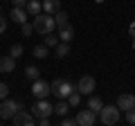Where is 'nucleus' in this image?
I'll list each match as a JSON object with an SVG mask.
<instances>
[{"instance_id": "obj_1", "label": "nucleus", "mask_w": 135, "mask_h": 126, "mask_svg": "<svg viewBox=\"0 0 135 126\" xmlns=\"http://www.w3.org/2000/svg\"><path fill=\"white\" fill-rule=\"evenodd\" d=\"M34 29L38 32V34H52L54 27H56V18H54L52 14H38V16H34Z\"/></svg>"}, {"instance_id": "obj_2", "label": "nucleus", "mask_w": 135, "mask_h": 126, "mask_svg": "<svg viewBox=\"0 0 135 126\" xmlns=\"http://www.w3.org/2000/svg\"><path fill=\"white\" fill-rule=\"evenodd\" d=\"M20 108H23V104H20V101L7 97V99H2V101H0V117H2V119H11V117H14Z\"/></svg>"}, {"instance_id": "obj_3", "label": "nucleus", "mask_w": 135, "mask_h": 126, "mask_svg": "<svg viewBox=\"0 0 135 126\" xmlns=\"http://www.w3.org/2000/svg\"><path fill=\"white\" fill-rule=\"evenodd\" d=\"M99 119H101V124H106V126H115L119 122V108L117 106H104L99 110Z\"/></svg>"}, {"instance_id": "obj_4", "label": "nucleus", "mask_w": 135, "mask_h": 126, "mask_svg": "<svg viewBox=\"0 0 135 126\" xmlns=\"http://www.w3.org/2000/svg\"><path fill=\"white\" fill-rule=\"evenodd\" d=\"M54 113V106L47 101V99H38V101L32 106V115L38 119V117H50Z\"/></svg>"}, {"instance_id": "obj_5", "label": "nucleus", "mask_w": 135, "mask_h": 126, "mask_svg": "<svg viewBox=\"0 0 135 126\" xmlns=\"http://www.w3.org/2000/svg\"><path fill=\"white\" fill-rule=\"evenodd\" d=\"M32 95H34L36 99H47L50 95H52V88H50L47 81L36 79V81H34V86H32Z\"/></svg>"}, {"instance_id": "obj_6", "label": "nucleus", "mask_w": 135, "mask_h": 126, "mask_svg": "<svg viewBox=\"0 0 135 126\" xmlns=\"http://www.w3.org/2000/svg\"><path fill=\"white\" fill-rule=\"evenodd\" d=\"M95 77H90V74H83L81 79L77 81V90L81 92V95H92L95 92Z\"/></svg>"}, {"instance_id": "obj_7", "label": "nucleus", "mask_w": 135, "mask_h": 126, "mask_svg": "<svg viewBox=\"0 0 135 126\" xmlns=\"http://www.w3.org/2000/svg\"><path fill=\"white\" fill-rule=\"evenodd\" d=\"M11 122H14V124H18V126H32V124H36V117H34L32 113H27V110H23V108H20V110L11 117Z\"/></svg>"}, {"instance_id": "obj_8", "label": "nucleus", "mask_w": 135, "mask_h": 126, "mask_svg": "<svg viewBox=\"0 0 135 126\" xmlns=\"http://www.w3.org/2000/svg\"><path fill=\"white\" fill-rule=\"evenodd\" d=\"M74 90H77V88H74V83L70 81V79H61V83H59V92L54 95V97H56V99H68Z\"/></svg>"}, {"instance_id": "obj_9", "label": "nucleus", "mask_w": 135, "mask_h": 126, "mask_svg": "<svg viewBox=\"0 0 135 126\" xmlns=\"http://www.w3.org/2000/svg\"><path fill=\"white\" fill-rule=\"evenodd\" d=\"M117 108L119 110H131V108H135V95H131V92H122L119 97H117Z\"/></svg>"}, {"instance_id": "obj_10", "label": "nucleus", "mask_w": 135, "mask_h": 126, "mask_svg": "<svg viewBox=\"0 0 135 126\" xmlns=\"http://www.w3.org/2000/svg\"><path fill=\"white\" fill-rule=\"evenodd\" d=\"M95 115L97 113L90 110V108H88V110H79L77 113V124L79 126H92L95 124Z\"/></svg>"}, {"instance_id": "obj_11", "label": "nucleus", "mask_w": 135, "mask_h": 126, "mask_svg": "<svg viewBox=\"0 0 135 126\" xmlns=\"http://www.w3.org/2000/svg\"><path fill=\"white\" fill-rule=\"evenodd\" d=\"M14 68H16V59L11 54L0 56V72H14Z\"/></svg>"}, {"instance_id": "obj_12", "label": "nucleus", "mask_w": 135, "mask_h": 126, "mask_svg": "<svg viewBox=\"0 0 135 126\" xmlns=\"http://www.w3.org/2000/svg\"><path fill=\"white\" fill-rule=\"evenodd\" d=\"M11 20H16V23H18V25H23V23H27V9H23V7H16L14 5V9H11Z\"/></svg>"}, {"instance_id": "obj_13", "label": "nucleus", "mask_w": 135, "mask_h": 126, "mask_svg": "<svg viewBox=\"0 0 135 126\" xmlns=\"http://www.w3.org/2000/svg\"><path fill=\"white\" fill-rule=\"evenodd\" d=\"M43 11L45 14H56V11H61V0H43Z\"/></svg>"}, {"instance_id": "obj_14", "label": "nucleus", "mask_w": 135, "mask_h": 126, "mask_svg": "<svg viewBox=\"0 0 135 126\" xmlns=\"http://www.w3.org/2000/svg\"><path fill=\"white\" fill-rule=\"evenodd\" d=\"M25 9H27V14H32V16H38V14H41V9H43V2H41V0H27Z\"/></svg>"}, {"instance_id": "obj_15", "label": "nucleus", "mask_w": 135, "mask_h": 126, "mask_svg": "<svg viewBox=\"0 0 135 126\" xmlns=\"http://www.w3.org/2000/svg\"><path fill=\"white\" fill-rule=\"evenodd\" d=\"M59 38L65 41V43H72V38H74V29H72V25H68V27L59 29Z\"/></svg>"}, {"instance_id": "obj_16", "label": "nucleus", "mask_w": 135, "mask_h": 126, "mask_svg": "<svg viewBox=\"0 0 135 126\" xmlns=\"http://www.w3.org/2000/svg\"><path fill=\"white\" fill-rule=\"evenodd\" d=\"M54 113H56L59 117H65L68 113H70V104H68V101H63V99H59V101L54 104Z\"/></svg>"}, {"instance_id": "obj_17", "label": "nucleus", "mask_w": 135, "mask_h": 126, "mask_svg": "<svg viewBox=\"0 0 135 126\" xmlns=\"http://www.w3.org/2000/svg\"><path fill=\"white\" fill-rule=\"evenodd\" d=\"M54 18H56V27H59V29H63V27H68V25H70V16H68L65 11H56V14H54Z\"/></svg>"}, {"instance_id": "obj_18", "label": "nucleus", "mask_w": 135, "mask_h": 126, "mask_svg": "<svg viewBox=\"0 0 135 126\" xmlns=\"http://www.w3.org/2000/svg\"><path fill=\"white\" fill-rule=\"evenodd\" d=\"M56 59H65L68 54H70V43H65V41H59V45L56 47Z\"/></svg>"}, {"instance_id": "obj_19", "label": "nucleus", "mask_w": 135, "mask_h": 126, "mask_svg": "<svg viewBox=\"0 0 135 126\" xmlns=\"http://www.w3.org/2000/svg\"><path fill=\"white\" fill-rule=\"evenodd\" d=\"M25 77H27L29 81H36V79H41V70L36 68V65H27V68H25Z\"/></svg>"}, {"instance_id": "obj_20", "label": "nucleus", "mask_w": 135, "mask_h": 126, "mask_svg": "<svg viewBox=\"0 0 135 126\" xmlns=\"http://www.w3.org/2000/svg\"><path fill=\"white\" fill-rule=\"evenodd\" d=\"M88 108H90V110H95V113H99L101 108H104V104H101V99H99V97L90 95V99H88Z\"/></svg>"}, {"instance_id": "obj_21", "label": "nucleus", "mask_w": 135, "mask_h": 126, "mask_svg": "<svg viewBox=\"0 0 135 126\" xmlns=\"http://www.w3.org/2000/svg\"><path fill=\"white\" fill-rule=\"evenodd\" d=\"M47 52H50V47H47L45 43L34 47V56H36V59H45V56H47Z\"/></svg>"}, {"instance_id": "obj_22", "label": "nucleus", "mask_w": 135, "mask_h": 126, "mask_svg": "<svg viewBox=\"0 0 135 126\" xmlns=\"http://www.w3.org/2000/svg\"><path fill=\"white\" fill-rule=\"evenodd\" d=\"M59 41H61V38H59L56 34H45V45H47V47H56Z\"/></svg>"}, {"instance_id": "obj_23", "label": "nucleus", "mask_w": 135, "mask_h": 126, "mask_svg": "<svg viewBox=\"0 0 135 126\" xmlns=\"http://www.w3.org/2000/svg\"><path fill=\"white\" fill-rule=\"evenodd\" d=\"M68 104H70V106H79V104H81V92H79V90H74L72 95L68 97Z\"/></svg>"}, {"instance_id": "obj_24", "label": "nucleus", "mask_w": 135, "mask_h": 126, "mask_svg": "<svg viewBox=\"0 0 135 126\" xmlns=\"http://www.w3.org/2000/svg\"><path fill=\"white\" fill-rule=\"evenodd\" d=\"M23 52H25V50H23V45H20V43L11 45V50H9V54H11L14 59H20V56H23Z\"/></svg>"}, {"instance_id": "obj_25", "label": "nucleus", "mask_w": 135, "mask_h": 126, "mask_svg": "<svg viewBox=\"0 0 135 126\" xmlns=\"http://www.w3.org/2000/svg\"><path fill=\"white\" fill-rule=\"evenodd\" d=\"M20 27H23V34L25 36H32V32H36V29H34V23H29V20H27V23H23Z\"/></svg>"}, {"instance_id": "obj_26", "label": "nucleus", "mask_w": 135, "mask_h": 126, "mask_svg": "<svg viewBox=\"0 0 135 126\" xmlns=\"http://www.w3.org/2000/svg\"><path fill=\"white\" fill-rule=\"evenodd\" d=\"M7 95H9V86H7L5 81H0V101L7 99Z\"/></svg>"}, {"instance_id": "obj_27", "label": "nucleus", "mask_w": 135, "mask_h": 126, "mask_svg": "<svg viewBox=\"0 0 135 126\" xmlns=\"http://www.w3.org/2000/svg\"><path fill=\"white\" fill-rule=\"evenodd\" d=\"M61 124L63 126H74V124H77V117H61Z\"/></svg>"}, {"instance_id": "obj_28", "label": "nucleus", "mask_w": 135, "mask_h": 126, "mask_svg": "<svg viewBox=\"0 0 135 126\" xmlns=\"http://www.w3.org/2000/svg\"><path fill=\"white\" fill-rule=\"evenodd\" d=\"M126 122H128V124H135V108H131V110H126Z\"/></svg>"}, {"instance_id": "obj_29", "label": "nucleus", "mask_w": 135, "mask_h": 126, "mask_svg": "<svg viewBox=\"0 0 135 126\" xmlns=\"http://www.w3.org/2000/svg\"><path fill=\"white\" fill-rule=\"evenodd\" d=\"M5 29H7V20H5V16L0 14V34H5Z\"/></svg>"}, {"instance_id": "obj_30", "label": "nucleus", "mask_w": 135, "mask_h": 126, "mask_svg": "<svg viewBox=\"0 0 135 126\" xmlns=\"http://www.w3.org/2000/svg\"><path fill=\"white\" fill-rule=\"evenodd\" d=\"M36 124H41V126H47V124H50V117H38V119H36Z\"/></svg>"}, {"instance_id": "obj_31", "label": "nucleus", "mask_w": 135, "mask_h": 126, "mask_svg": "<svg viewBox=\"0 0 135 126\" xmlns=\"http://www.w3.org/2000/svg\"><path fill=\"white\" fill-rule=\"evenodd\" d=\"M11 2H14L16 7H25V5H27V0H11Z\"/></svg>"}, {"instance_id": "obj_32", "label": "nucleus", "mask_w": 135, "mask_h": 126, "mask_svg": "<svg viewBox=\"0 0 135 126\" xmlns=\"http://www.w3.org/2000/svg\"><path fill=\"white\" fill-rule=\"evenodd\" d=\"M95 2H104V0H95Z\"/></svg>"}, {"instance_id": "obj_33", "label": "nucleus", "mask_w": 135, "mask_h": 126, "mask_svg": "<svg viewBox=\"0 0 135 126\" xmlns=\"http://www.w3.org/2000/svg\"><path fill=\"white\" fill-rule=\"evenodd\" d=\"M133 47H135V43H133Z\"/></svg>"}]
</instances>
